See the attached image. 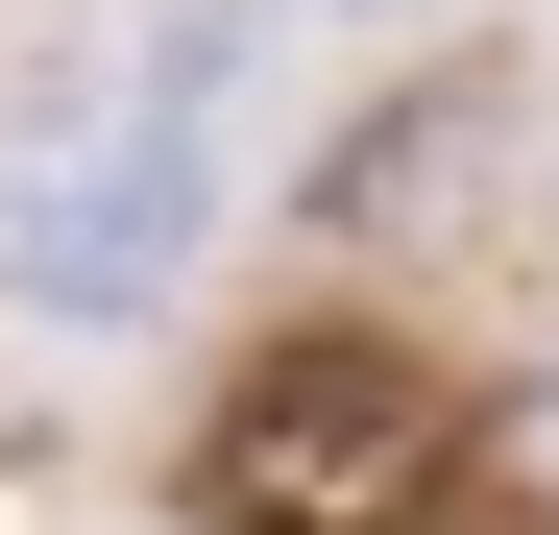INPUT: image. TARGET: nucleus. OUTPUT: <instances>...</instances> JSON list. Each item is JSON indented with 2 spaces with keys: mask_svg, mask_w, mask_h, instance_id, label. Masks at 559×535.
Segmentation results:
<instances>
[{
  "mask_svg": "<svg viewBox=\"0 0 559 535\" xmlns=\"http://www.w3.org/2000/svg\"><path fill=\"white\" fill-rule=\"evenodd\" d=\"M195 511L219 535H414L438 511V366L414 341H267V366L195 414Z\"/></svg>",
  "mask_w": 559,
  "mask_h": 535,
  "instance_id": "obj_2",
  "label": "nucleus"
},
{
  "mask_svg": "<svg viewBox=\"0 0 559 535\" xmlns=\"http://www.w3.org/2000/svg\"><path fill=\"white\" fill-rule=\"evenodd\" d=\"M195 243H219V122L195 98H73L25 122V170H0V293H25L49 341H146L170 293H195Z\"/></svg>",
  "mask_w": 559,
  "mask_h": 535,
  "instance_id": "obj_1",
  "label": "nucleus"
}]
</instances>
